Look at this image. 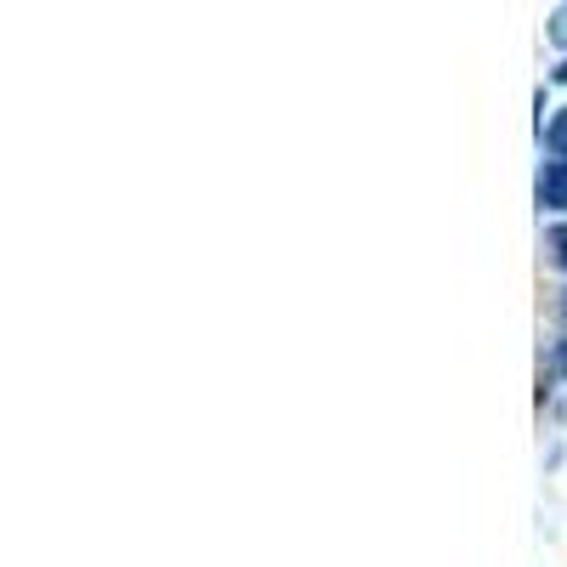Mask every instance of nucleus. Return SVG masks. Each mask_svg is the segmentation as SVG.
I'll return each mask as SVG.
<instances>
[{
    "label": "nucleus",
    "mask_w": 567,
    "mask_h": 567,
    "mask_svg": "<svg viewBox=\"0 0 567 567\" xmlns=\"http://www.w3.org/2000/svg\"><path fill=\"white\" fill-rule=\"evenodd\" d=\"M539 205L545 210H567V159H545V171H539Z\"/></svg>",
    "instance_id": "1"
},
{
    "label": "nucleus",
    "mask_w": 567,
    "mask_h": 567,
    "mask_svg": "<svg viewBox=\"0 0 567 567\" xmlns=\"http://www.w3.org/2000/svg\"><path fill=\"white\" fill-rule=\"evenodd\" d=\"M545 142H550V148H556V159H567V109L550 120V131H545Z\"/></svg>",
    "instance_id": "2"
},
{
    "label": "nucleus",
    "mask_w": 567,
    "mask_h": 567,
    "mask_svg": "<svg viewBox=\"0 0 567 567\" xmlns=\"http://www.w3.org/2000/svg\"><path fill=\"white\" fill-rule=\"evenodd\" d=\"M545 250H550V261H556V267H567V227H550Z\"/></svg>",
    "instance_id": "3"
},
{
    "label": "nucleus",
    "mask_w": 567,
    "mask_h": 567,
    "mask_svg": "<svg viewBox=\"0 0 567 567\" xmlns=\"http://www.w3.org/2000/svg\"><path fill=\"white\" fill-rule=\"evenodd\" d=\"M550 34H556V45H567V7L550 18Z\"/></svg>",
    "instance_id": "4"
},
{
    "label": "nucleus",
    "mask_w": 567,
    "mask_h": 567,
    "mask_svg": "<svg viewBox=\"0 0 567 567\" xmlns=\"http://www.w3.org/2000/svg\"><path fill=\"white\" fill-rule=\"evenodd\" d=\"M556 80H567V63H561V69H556Z\"/></svg>",
    "instance_id": "5"
},
{
    "label": "nucleus",
    "mask_w": 567,
    "mask_h": 567,
    "mask_svg": "<svg viewBox=\"0 0 567 567\" xmlns=\"http://www.w3.org/2000/svg\"><path fill=\"white\" fill-rule=\"evenodd\" d=\"M561 363H567V352H561Z\"/></svg>",
    "instance_id": "6"
}]
</instances>
